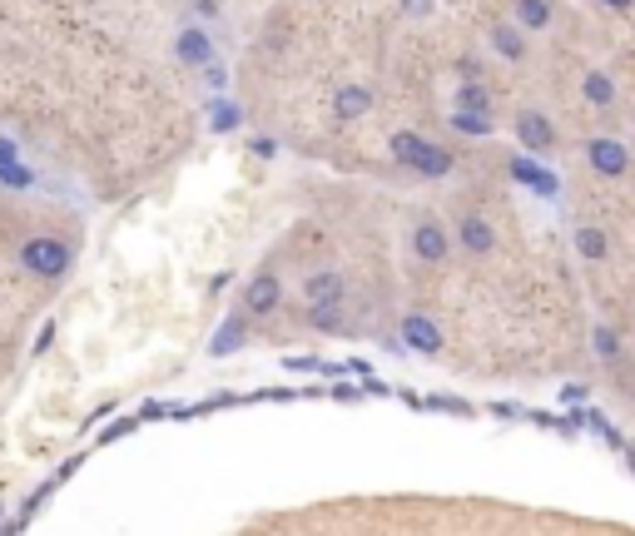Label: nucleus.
I'll return each instance as SVG.
<instances>
[{
	"instance_id": "obj_7",
	"label": "nucleus",
	"mask_w": 635,
	"mask_h": 536,
	"mask_svg": "<svg viewBox=\"0 0 635 536\" xmlns=\"http://www.w3.org/2000/svg\"><path fill=\"white\" fill-rule=\"evenodd\" d=\"M511 179L526 184V189L541 194V199H556V194H561V179H556L541 159H531V154H516V159H511Z\"/></svg>"
},
{
	"instance_id": "obj_6",
	"label": "nucleus",
	"mask_w": 635,
	"mask_h": 536,
	"mask_svg": "<svg viewBox=\"0 0 635 536\" xmlns=\"http://www.w3.org/2000/svg\"><path fill=\"white\" fill-rule=\"evenodd\" d=\"M412 254L422 259V264H442L447 254H452V229L442 224V219H417L412 224Z\"/></svg>"
},
{
	"instance_id": "obj_1",
	"label": "nucleus",
	"mask_w": 635,
	"mask_h": 536,
	"mask_svg": "<svg viewBox=\"0 0 635 536\" xmlns=\"http://www.w3.org/2000/svg\"><path fill=\"white\" fill-rule=\"evenodd\" d=\"M15 264L25 268L30 278H40V283H60V278L75 268V249H70V244H60V239H50V234H35V239H25V244H20Z\"/></svg>"
},
{
	"instance_id": "obj_25",
	"label": "nucleus",
	"mask_w": 635,
	"mask_h": 536,
	"mask_svg": "<svg viewBox=\"0 0 635 536\" xmlns=\"http://www.w3.org/2000/svg\"><path fill=\"white\" fill-rule=\"evenodd\" d=\"M0 164H20V144L0 134Z\"/></svg>"
},
{
	"instance_id": "obj_2",
	"label": "nucleus",
	"mask_w": 635,
	"mask_h": 536,
	"mask_svg": "<svg viewBox=\"0 0 635 536\" xmlns=\"http://www.w3.org/2000/svg\"><path fill=\"white\" fill-rule=\"evenodd\" d=\"M387 149H392L397 164H407V169L422 174V179H442V174H452V154L437 149L432 139H422V134H412V130H397L392 139H387Z\"/></svg>"
},
{
	"instance_id": "obj_24",
	"label": "nucleus",
	"mask_w": 635,
	"mask_h": 536,
	"mask_svg": "<svg viewBox=\"0 0 635 536\" xmlns=\"http://www.w3.org/2000/svg\"><path fill=\"white\" fill-rule=\"evenodd\" d=\"M204 80H209V85H214V90H224V85H229V70H224V65H219V60H214V65H209V70H204Z\"/></svg>"
},
{
	"instance_id": "obj_9",
	"label": "nucleus",
	"mask_w": 635,
	"mask_h": 536,
	"mask_svg": "<svg viewBox=\"0 0 635 536\" xmlns=\"http://www.w3.org/2000/svg\"><path fill=\"white\" fill-rule=\"evenodd\" d=\"M402 343H407L412 353L432 358V353L442 348V328H437L427 313H407V318H402Z\"/></svg>"
},
{
	"instance_id": "obj_20",
	"label": "nucleus",
	"mask_w": 635,
	"mask_h": 536,
	"mask_svg": "<svg viewBox=\"0 0 635 536\" xmlns=\"http://www.w3.org/2000/svg\"><path fill=\"white\" fill-rule=\"evenodd\" d=\"M0 189H15V194H25V189H35V169L20 159V164H0Z\"/></svg>"
},
{
	"instance_id": "obj_23",
	"label": "nucleus",
	"mask_w": 635,
	"mask_h": 536,
	"mask_svg": "<svg viewBox=\"0 0 635 536\" xmlns=\"http://www.w3.org/2000/svg\"><path fill=\"white\" fill-rule=\"evenodd\" d=\"M432 10H437V0H402V15H412V20H422Z\"/></svg>"
},
{
	"instance_id": "obj_27",
	"label": "nucleus",
	"mask_w": 635,
	"mask_h": 536,
	"mask_svg": "<svg viewBox=\"0 0 635 536\" xmlns=\"http://www.w3.org/2000/svg\"><path fill=\"white\" fill-rule=\"evenodd\" d=\"M601 5H606V10H631L635 0H601Z\"/></svg>"
},
{
	"instance_id": "obj_17",
	"label": "nucleus",
	"mask_w": 635,
	"mask_h": 536,
	"mask_svg": "<svg viewBox=\"0 0 635 536\" xmlns=\"http://www.w3.org/2000/svg\"><path fill=\"white\" fill-rule=\"evenodd\" d=\"M606 249H611V244H606V234H601L596 224H581V229H576V254H581V259L601 264V259H606Z\"/></svg>"
},
{
	"instance_id": "obj_16",
	"label": "nucleus",
	"mask_w": 635,
	"mask_h": 536,
	"mask_svg": "<svg viewBox=\"0 0 635 536\" xmlns=\"http://www.w3.org/2000/svg\"><path fill=\"white\" fill-rule=\"evenodd\" d=\"M239 125H244V110H239L234 100H214V105H209V130L214 134H234Z\"/></svg>"
},
{
	"instance_id": "obj_5",
	"label": "nucleus",
	"mask_w": 635,
	"mask_h": 536,
	"mask_svg": "<svg viewBox=\"0 0 635 536\" xmlns=\"http://www.w3.org/2000/svg\"><path fill=\"white\" fill-rule=\"evenodd\" d=\"M586 164H591L601 179H621V174H631V149H626L621 139H611V134H596V139L586 144Z\"/></svg>"
},
{
	"instance_id": "obj_4",
	"label": "nucleus",
	"mask_w": 635,
	"mask_h": 536,
	"mask_svg": "<svg viewBox=\"0 0 635 536\" xmlns=\"http://www.w3.org/2000/svg\"><path fill=\"white\" fill-rule=\"evenodd\" d=\"M174 60H179L184 70H209V65H214V35H209L204 25H179V35H174Z\"/></svg>"
},
{
	"instance_id": "obj_14",
	"label": "nucleus",
	"mask_w": 635,
	"mask_h": 536,
	"mask_svg": "<svg viewBox=\"0 0 635 536\" xmlns=\"http://www.w3.org/2000/svg\"><path fill=\"white\" fill-rule=\"evenodd\" d=\"M511 25L526 30V35L546 30L551 25V0H511Z\"/></svg>"
},
{
	"instance_id": "obj_10",
	"label": "nucleus",
	"mask_w": 635,
	"mask_h": 536,
	"mask_svg": "<svg viewBox=\"0 0 635 536\" xmlns=\"http://www.w3.org/2000/svg\"><path fill=\"white\" fill-rule=\"evenodd\" d=\"M278 303H283V278H278V273H258L254 283L244 288V308H249L254 318L273 313Z\"/></svg>"
},
{
	"instance_id": "obj_21",
	"label": "nucleus",
	"mask_w": 635,
	"mask_h": 536,
	"mask_svg": "<svg viewBox=\"0 0 635 536\" xmlns=\"http://www.w3.org/2000/svg\"><path fill=\"white\" fill-rule=\"evenodd\" d=\"M452 130L487 139V134H492V115H467V110H457V115H452Z\"/></svg>"
},
{
	"instance_id": "obj_13",
	"label": "nucleus",
	"mask_w": 635,
	"mask_h": 536,
	"mask_svg": "<svg viewBox=\"0 0 635 536\" xmlns=\"http://www.w3.org/2000/svg\"><path fill=\"white\" fill-rule=\"evenodd\" d=\"M333 110H338V120H363L373 110V85H343L333 95Z\"/></svg>"
},
{
	"instance_id": "obj_15",
	"label": "nucleus",
	"mask_w": 635,
	"mask_h": 536,
	"mask_svg": "<svg viewBox=\"0 0 635 536\" xmlns=\"http://www.w3.org/2000/svg\"><path fill=\"white\" fill-rule=\"evenodd\" d=\"M581 95H586L596 110H611V105H616V85H611V75H606V70H586Z\"/></svg>"
},
{
	"instance_id": "obj_26",
	"label": "nucleus",
	"mask_w": 635,
	"mask_h": 536,
	"mask_svg": "<svg viewBox=\"0 0 635 536\" xmlns=\"http://www.w3.org/2000/svg\"><path fill=\"white\" fill-rule=\"evenodd\" d=\"M457 75H462V85H467V80H482V65H477V60H457Z\"/></svg>"
},
{
	"instance_id": "obj_18",
	"label": "nucleus",
	"mask_w": 635,
	"mask_h": 536,
	"mask_svg": "<svg viewBox=\"0 0 635 536\" xmlns=\"http://www.w3.org/2000/svg\"><path fill=\"white\" fill-rule=\"evenodd\" d=\"M457 110H467V115H487V110H492L487 85H482V80H467V85L457 90Z\"/></svg>"
},
{
	"instance_id": "obj_12",
	"label": "nucleus",
	"mask_w": 635,
	"mask_h": 536,
	"mask_svg": "<svg viewBox=\"0 0 635 536\" xmlns=\"http://www.w3.org/2000/svg\"><path fill=\"white\" fill-rule=\"evenodd\" d=\"M457 239H462V249H467V254H492V244H497V234H492V224H487L482 214H462Z\"/></svg>"
},
{
	"instance_id": "obj_19",
	"label": "nucleus",
	"mask_w": 635,
	"mask_h": 536,
	"mask_svg": "<svg viewBox=\"0 0 635 536\" xmlns=\"http://www.w3.org/2000/svg\"><path fill=\"white\" fill-rule=\"evenodd\" d=\"M244 333H249V328H244V318H229V323H224V328L214 333V348H209V353H214V358H224V353H234V348L244 343Z\"/></svg>"
},
{
	"instance_id": "obj_11",
	"label": "nucleus",
	"mask_w": 635,
	"mask_h": 536,
	"mask_svg": "<svg viewBox=\"0 0 635 536\" xmlns=\"http://www.w3.org/2000/svg\"><path fill=\"white\" fill-rule=\"evenodd\" d=\"M487 40H492V50L511 60V65H521L526 60V30H516L511 20H497V25H487Z\"/></svg>"
},
{
	"instance_id": "obj_3",
	"label": "nucleus",
	"mask_w": 635,
	"mask_h": 536,
	"mask_svg": "<svg viewBox=\"0 0 635 536\" xmlns=\"http://www.w3.org/2000/svg\"><path fill=\"white\" fill-rule=\"evenodd\" d=\"M516 144H521L531 159L556 154V125L546 120V110H521V115H516Z\"/></svg>"
},
{
	"instance_id": "obj_8",
	"label": "nucleus",
	"mask_w": 635,
	"mask_h": 536,
	"mask_svg": "<svg viewBox=\"0 0 635 536\" xmlns=\"http://www.w3.org/2000/svg\"><path fill=\"white\" fill-rule=\"evenodd\" d=\"M343 293H348V283H343V273H333V268H318V273L303 278V298H308L313 308H338Z\"/></svg>"
},
{
	"instance_id": "obj_22",
	"label": "nucleus",
	"mask_w": 635,
	"mask_h": 536,
	"mask_svg": "<svg viewBox=\"0 0 635 536\" xmlns=\"http://www.w3.org/2000/svg\"><path fill=\"white\" fill-rule=\"evenodd\" d=\"M591 343H596V353H601L606 363H616V358H621V338H616V328H606V323H601Z\"/></svg>"
}]
</instances>
